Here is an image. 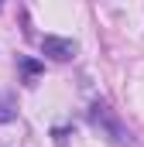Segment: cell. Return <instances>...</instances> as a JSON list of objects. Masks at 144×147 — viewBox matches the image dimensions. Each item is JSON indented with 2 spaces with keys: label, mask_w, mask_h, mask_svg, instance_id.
Instances as JSON below:
<instances>
[{
  "label": "cell",
  "mask_w": 144,
  "mask_h": 147,
  "mask_svg": "<svg viewBox=\"0 0 144 147\" xmlns=\"http://www.w3.org/2000/svg\"><path fill=\"white\" fill-rule=\"evenodd\" d=\"M89 120H93L96 127H107L113 144H120V147H127V144H130V134H127V130H124V127H120V123L110 116L107 106H93V110H89Z\"/></svg>",
  "instance_id": "6da1fadb"
},
{
  "label": "cell",
  "mask_w": 144,
  "mask_h": 147,
  "mask_svg": "<svg viewBox=\"0 0 144 147\" xmlns=\"http://www.w3.org/2000/svg\"><path fill=\"white\" fill-rule=\"evenodd\" d=\"M21 69H24V82H28V86H31V82H35V75L41 72V65L31 62V58H21Z\"/></svg>",
  "instance_id": "3957f363"
},
{
  "label": "cell",
  "mask_w": 144,
  "mask_h": 147,
  "mask_svg": "<svg viewBox=\"0 0 144 147\" xmlns=\"http://www.w3.org/2000/svg\"><path fill=\"white\" fill-rule=\"evenodd\" d=\"M41 51H45L48 58H55V62H69L72 55L79 51V45H75L72 38H55V34H48V38H41Z\"/></svg>",
  "instance_id": "7a4b0ae2"
}]
</instances>
